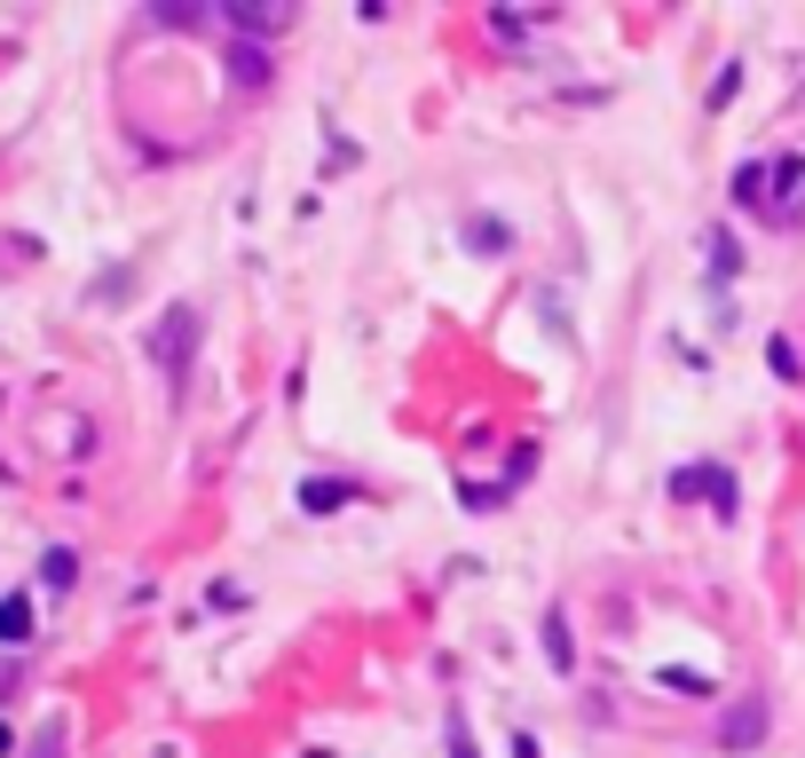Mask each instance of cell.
I'll list each match as a JSON object with an SVG mask.
<instances>
[{
	"label": "cell",
	"instance_id": "obj_1",
	"mask_svg": "<svg viewBox=\"0 0 805 758\" xmlns=\"http://www.w3.org/2000/svg\"><path fill=\"white\" fill-rule=\"evenodd\" d=\"M190 341H198V316H190V308H174V316L158 324V341H150V348H158V364H166L174 380H183V364H190Z\"/></svg>",
	"mask_w": 805,
	"mask_h": 758
},
{
	"label": "cell",
	"instance_id": "obj_2",
	"mask_svg": "<svg viewBox=\"0 0 805 758\" xmlns=\"http://www.w3.org/2000/svg\"><path fill=\"white\" fill-rule=\"evenodd\" d=\"M671 490H679V498H695V490H703L710 505H719V514H735V474H719V466H679V474H671Z\"/></svg>",
	"mask_w": 805,
	"mask_h": 758
},
{
	"label": "cell",
	"instance_id": "obj_3",
	"mask_svg": "<svg viewBox=\"0 0 805 758\" xmlns=\"http://www.w3.org/2000/svg\"><path fill=\"white\" fill-rule=\"evenodd\" d=\"M229 24H237V32H285V24H293V9H285V0H261V9L229 0Z\"/></svg>",
	"mask_w": 805,
	"mask_h": 758
},
{
	"label": "cell",
	"instance_id": "obj_4",
	"mask_svg": "<svg viewBox=\"0 0 805 758\" xmlns=\"http://www.w3.org/2000/svg\"><path fill=\"white\" fill-rule=\"evenodd\" d=\"M0 640H9V648H24V640H32V601H24V593L0 601Z\"/></svg>",
	"mask_w": 805,
	"mask_h": 758
},
{
	"label": "cell",
	"instance_id": "obj_5",
	"mask_svg": "<svg viewBox=\"0 0 805 758\" xmlns=\"http://www.w3.org/2000/svg\"><path fill=\"white\" fill-rule=\"evenodd\" d=\"M347 498H355V482H301V505H308V514H340Z\"/></svg>",
	"mask_w": 805,
	"mask_h": 758
},
{
	"label": "cell",
	"instance_id": "obj_6",
	"mask_svg": "<svg viewBox=\"0 0 805 758\" xmlns=\"http://www.w3.org/2000/svg\"><path fill=\"white\" fill-rule=\"evenodd\" d=\"M758 735H766V703H743V711L727 719V742L743 750V742H758Z\"/></svg>",
	"mask_w": 805,
	"mask_h": 758
},
{
	"label": "cell",
	"instance_id": "obj_7",
	"mask_svg": "<svg viewBox=\"0 0 805 758\" xmlns=\"http://www.w3.org/2000/svg\"><path fill=\"white\" fill-rule=\"evenodd\" d=\"M766 183H774V166H743L735 175V206H766Z\"/></svg>",
	"mask_w": 805,
	"mask_h": 758
},
{
	"label": "cell",
	"instance_id": "obj_8",
	"mask_svg": "<svg viewBox=\"0 0 805 758\" xmlns=\"http://www.w3.org/2000/svg\"><path fill=\"white\" fill-rule=\"evenodd\" d=\"M442 735H451V758H482V750H474V727H467V711H459V703L442 711Z\"/></svg>",
	"mask_w": 805,
	"mask_h": 758
},
{
	"label": "cell",
	"instance_id": "obj_9",
	"mask_svg": "<svg viewBox=\"0 0 805 758\" xmlns=\"http://www.w3.org/2000/svg\"><path fill=\"white\" fill-rule=\"evenodd\" d=\"M229 63H237V79H245V88H261V79H268V56H261V48H237Z\"/></svg>",
	"mask_w": 805,
	"mask_h": 758
},
{
	"label": "cell",
	"instance_id": "obj_10",
	"mask_svg": "<svg viewBox=\"0 0 805 758\" xmlns=\"http://www.w3.org/2000/svg\"><path fill=\"white\" fill-rule=\"evenodd\" d=\"M40 577H48V584H56V593H63V584H71V577H79V561H71V553H63V545H56V553H48V561H40Z\"/></svg>",
	"mask_w": 805,
	"mask_h": 758
},
{
	"label": "cell",
	"instance_id": "obj_11",
	"mask_svg": "<svg viewBox=\"0 0 805 758\" xmlns=\"http://www.w3.org/2000/svg\"><path fill=\"white\" fill-rule=\"evenodd\" d=\"M546 656H553V663H569V656H577V640H569V624H561V617L546 624Z\"/></svg>",
	"mask_w": 805,
	"mask_h": 758
}]
</instances>
